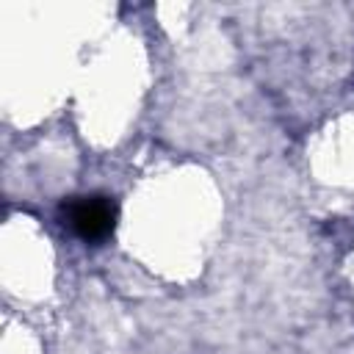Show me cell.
I'll use <instances>...</instances> for the list:
<instances>
[{"mask_svg": "<svg viewBox=\"0 0 354 354\" xmlns=\"http://www.w3.org/2000/svg\"><path fill=\"white\" fill-rule=\"evenodd\" d=\"M66 227L86 243H102L116 227V205L108 196H75L61 207Z\"/></svg>", "mask_w": 354, "mask_h": 354, "instance_id": "cell-1", "label": "cell"}]
</instances>
